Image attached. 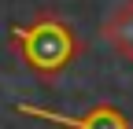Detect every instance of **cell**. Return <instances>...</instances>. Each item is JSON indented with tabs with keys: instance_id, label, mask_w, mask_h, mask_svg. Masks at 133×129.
<instances>
[{
	"instance_id": "cell-1",
	"label": "cell",
	"mask_w": 133,
	"mask_h": 129,
	"mask_svg": "<svg viewBox=\"0 0 133 129\" xmlns=\"http://www.w3.org/2000/svg\"><path fill=\"white\" fill-rule=\"evenodd\" d=\"M26 114H37V118H52V122H63L70 129H129L126 114L115 107H92L85 118H63V114H48V111H33V107H22Z\"/></svg>"
},
{
	"instance_id": "cell-2",
	"label": "cell",
	"mask_w": 133,
	"mask_h": 129,
	"mask_svg": "<svg viewBox=\"0 0 133 129\" xmlns=\"http://www.w3.org/2000/svg\"><path fill=\"white\" fill-rule=\"evenodd\" d=\"M104 37L111 41V48L122 59L133 63V0H122V4L111 11V19L104 22Z\"/></svg>"
}]
</instances>
